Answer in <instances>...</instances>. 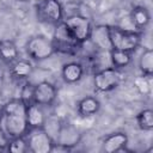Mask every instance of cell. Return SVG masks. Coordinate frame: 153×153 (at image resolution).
Segmentation results:
<instances>
[{
    "instance_id": "obj_5",
    "label": "cell",
    "mask_w": 153,
    "mask_h": 153,
    "mask_svg": "<svg viewBox=\"0 0 153 153\" xmlns=\"http://www.w3.org/2000/svg\"><path fill=\"white\" fill-rule=\"evenodd\" d=\"M26 54L31 60L43 61L55 54V48L51 38L43 35H36L29 38L25 45Z\"/></svg>"
},
{
    "instance_id": "obj_13",
    "label": "cell",
    "mask_w": 153,
    "mask_h": 153,
    "mask_svg": "<svg viewBox=\"0 0 153 153\" xmlns=\"http://www.w3.org/2000/svg\"><path fill=\"white\" fill-rule=\"evenodd\" d=\"M84 73H85L84 66L80 62H76V61H71V62L65 63L62 66V69H61L62 79L67 84H75V82H78L82 78Z\"/></svg>"
},
{
    "instance_id": "obj_3",
    "label": "cell",
    "mask_w": 153,
    "mask_h": 153,
    "mask_svg": "<svg viewBox=\"0 0 153 153\" xmlns=\"http://www.w3.org/2000/svg\"><path fill=\"white\" fill-rule=\"evenodd\" d=\"M51 41H53V44L55 48V53H61V54H66V55L76 54L78 50L80 49V47L82 45L78 41L74 39V37L71 35V32L68 31V29L66 27L63 22L55 25Z\"/></svg>"
},
{
    "instance_id": "obj_11",
    "label": "cell",
    "mask_w": 153,
    "mask_h": 153,
    "mask_svg": "<svg viewBox=\"0 0 153 153\" xmlns=\"http://www.w3.org/2000/svg\"><path fill=\"white\" fill-rule=\"evenodd\" d=\"M128 145V136L126 133L116 131L110 135H108L102 143V148L106 153H117L126 151V147Z\"/></svg>"
},
{
    "instance_id": "obj_22",
    "label": "cell",
    "mask_w": 153,
    "mask_h": 153,
    "mask_svg": "<svg viewBox=\"0 0 153 153\" xmlns=\"http://www.w3.org/2000/svg\"><path fill=\"white\" fill-rule=\"evenodd\" d=\"M6 149L11 153H24L27 152V143L25 140V136H18L14 139H10L6 146Z\"/></svg>"
},
{
    "instance_id": "obj_1",
    "label": "cell",
    "mask_w": 153,
    "mask_h": 153,
    "mask_svg": "<svg viewBox=\"0 0 153 153\" xmlns=\"http://www.w3.org/2000/svg\"><path fill=\"white\" fill-rule=\"evenodd\" d=\"M0 129L7 137L24 136L29 130L26 123V104L20 99H11L0 110Z\"/></svg>"
},
{
    "instance_id": "obj_16",
    "label": "cell",
    "mask_w": 153,
    "mask_h": 153,
    "mask_svg": "<svg viewBox=\"0 0 153 153\" xmlns=\"http://www.w3.org/2000/svg\"><path fill=\"white\" fill-rule=\"evenodd\" d=\"M96 45V48L102 50H110L111 45L109 42V35H108V25H99L96 27H92V32L90 36V39Z\"/></svg>"
},
{
    "instance_id": "obj_25",
    "label": "cell",
    "mask_w": 153,
    "mask_h": 153,
    "mask_svg": "<svg viewBox=\"0 0 153 153\" xmlns=\"http://www.w3.org/2000/svg\"><path fill=\"white\" fill-rule=\"evenodd\" d=\"M7 142H8L7 137L5 136V134L2 133V130L0 129V145L4 146V147H6V146H7Z\"/></svg>"
},
{
    "instance_id": "obj_6",
    "label": "cell",
    "mask_w": 153,
    "mask_h": 153,
    "mask_svg": "<svg viewBox=\"0 0 153 153\" xmlns=\"http://www.w3.org/2000/svg\"><path fill=\"white\" fill-rule=\"evenodd\" d=\"M27 148L32 153H50L55 143L54 139L44 128H32L24 135Z\"/></svg>"
},
{
    "instance_id": "obj_7",
    "label": "cell",
    "mask_w": 153,
    "mask_h": 153,
    "mask_svg": "<svg viewBox=\"0 0 153 153\" xmlns=\"http://www.w3.org/2000/svg\"><path fill=\"white\" fill-rule=\"evenodd\" d=\"M62 22L71 32V35L74 37V39L78 41L80 44H84L90 39L93 26L87 17L81 14H72Z\"/></svg>"
},
{
    "instance_id": "obj_2",
    "label": "cell",
    "mask_w": 153,
    "mask_h": 153,
    "mask_svg": "<svg viewBox=\"0 0 153 153\" xmlns=\"http://www.w3.org/2000/svg\"><path fill=\"white\" fill-rule=\"evenodd\" d=\"M108 35L111 49L133 53L141 43V35L134 30H127L116 25L108 26Z\"/></svg>"
},
{
    "instance_id": "obj_21",
    "label": "cell",
    "mask_w": 153,
    "mask_h": 153,
    "mask_svg": "<svg viewBox=\"0 0 153 153\" xmlns=\"http://www.w3.org/2000/svg\"><path fill=\"white\" fill-rule=\"evenodd\" d=\"M136 122L141 130L149 131L153 129V111L151 109H143L136 115Z\"/></svg>"
},
{
    "instance_id": "obj_8",
    "label": "cell",
    "mask_w": 153,
    "mask_h": 153,
    "mask_svg": "<svg viewBox=\"0 0 153 153\" xmlns=\"http://www.w3.org/2000/svg\"><path fill=\"white\" fill-rule=\"evenodd\" d=\"M121 81L120 69L115 67H105L94 73L93 85L99 92H109L118 86Z\"/></svg>"
},
{
    "instance_id": "obj_24",
    "label": "cell",
    "mask_w": 153,
    "mask_h": 153,
    "mask_svg": "<svg viewBox=\"0 0 153 153\" xmlns=\"http://www.w3.org/2000/svg\"><path fill=\"white\" fill-rule=\"evenodd\" d=\"M32 97H33V85L30 84L29 81H26V82L24 84L22 91H20V97H19V98H20L26 105H29V104L33 103Z\"/></svg>"
},
{
    "instance_id": "obj_14",
    "label": "cell",
    "mask_w": 153,
    "mask_h": 153,
    "mask_svg": "<svg viewBox=\"0 0 153 153\" xmlns=\"http://www.w3.org/2000/svg\"><path fill=\"white\" fill-rule=\"evenodd\" d=\"M11 75L17 80H26L33 72V65L27 59H17L10 65Z\"/></svg>"
},
{
    "instance_id": "obj_4",
    "label": "cell",
    "mask_w": 153,
    "mask_h": 153,
    "mask_svg": "<svg viewBox=\"0 0 153 153\" xmlns=\"http://www.w3.org/2000/svg\"><path fill=\"white\" fill-rule=\"evenodd\" d=\"M37 19L48 25H57L63 20V6L60 0H41L35 5Z\"/></svg>"
},
{
    "instance_id": "obj_19",
    "label": "cell",
    "mask_w": 153,
    "mask_h": 153,
    "mask_svg": "<svg viewBox=\"0 0 153 153\" xmlns=\"http://www.w3.org/2000/svg\"><path fill=\"white\" fill-rule=\"evenodd\" d=\"M109 56H110L111 66L117 68V69L127 67L131 61V53L123 51V50L110 49L109 50Z\"/></svg>"
},
{
    "instance_id": "obj_23",
    "label": "cell",
    "mask_w": 153,
    "mask_h": 153,
    "mask_svg": "<svg viewBox=\"0 0 153 153\" xmlns=\"http://www.w3.org/2000/svg\"><path fill=\"white\" fill-rule=\"evenodd\" d=\"M151 78L152 76H147V75H139L134 79V86L135 88L139 91L140 94H149L151 93V88H152V82H151Z\"/></svg>"
},
{
    "instance_id": "obj_10",
    "label": "cell",
    "mask_w": 153,
    "mask_h": 153,
    "mask_svg": "<svg viewBox=\"0 0 153 153\" xmlns=\"http://www.w3.org/2000/svg\"><path fill=\"white\" fill-rule=\"evenodd\" d=\"M81 139V134L78 128L72 123H61L57 135L55 137V143H59L66 148L72 149L74 146L79 143Z\"/></svg>"
},
{
    "instance_id": "obj_9",
    "label": "cell",
    "mask_w": 153,
    "mask_h": 153,
    "mask_svg": "<svg viewBox=\"0 0 153 153\" xmlns=\"http://www.w3.org/2000/svg\"><path fill=\"white\" fill-rule=\"evenodd\" d=\"M57 96V90L54 84L50 81L43 80L33 85V103H37L42 106H50L54 104Z\"/></svg>"
},
{
    "instance_id": "obj_12",
    "label": "cell",
    "mask_w": 153,
    "mask_h": 153,
    "mask_svg": "<svg viewBox=\"0 0 153 153\" xmlns=\"http://www.w3.org/2000/svg\"><path fill=\"white\" fill-rule=\"evenodd\" d=\"M47 121V115L43 106L37 103H31L26 105V123L29 129L43 128Z\"/></svg>"
},
{
    "instance_id": "obj_26",
    "label": "cell",
    "mask_w": 153,
    "mask_h": 153,
    "mask_svg": "<svg viewBox=\"0 0 153 153\" xmlns=\"http://www.w3.org/2000/svg\"><path fill=\"white\" fill-rule=\"evenodd\" d=\"M18 1H22V2H27V1H30V0H18Z\"/></svg>"
},
{
    "instance_id": "obj_15",
    "label": "cell",
    "mask_w": 153,
    "mask_h": 153,
    "mask_svg": "<svg viewBox=\"0 0 153 153\" xmlns=\"http://www.w3.org/2000/svg\"><path fill=\"white\" fill-rule=\"evenodd\" d=\"M99 108H100L99 100L92 96H86V97L81 98L76 104V111H78L79 116L82 118L94 116L99 111Z\"/></svg>"
},
{
    "instance_id": "obj_17",
    "label": "cell",
    "mask_w": 153,
    "mask_h": 153,
    "mask_svg": "<svg viewBox=\"0 0 153 153\" xmlns=\"http://www.w3.org/2000/svg\"><path fill=\"white\" fill-rule=\"evenodd\" d=\"M0 59L7 65H11L17 59H19V49L13 41L11 39L0 41Z\"/></svg>"
},
{
    "instance_id": "obj_18",
    "label": "cell",
    "mask_w": 153,
    "mask_h": 153,
    "mask_svg": "<svg viewBox=\"0 0 153 153\" xmlns=\"http://www.w3.org/2000/svg\"><path fill=\"white\" fill-rule=\"evenodd\" d=\"M130 20L136 29L139 30L145 29L151 20L148 10L143 6H135L130 12Z\"/></svg>"
},
{
    "instance_id": "obj_20",
    "label": "cell",
    "mask_w": 153,
    "mask_h": 153,
    "mask_svg": "<svg viewBox=\"0 0 153 153\" xmlns=\"http://www.w3.org/2000/svg\"><path fill=\"white\" fill-rule=\"evenodd\" d=\"M139 68L141 71V74L152 76L153 73V50L152 49H146L140 56L139 60Z\"/></svg>"
}]
</instances>
